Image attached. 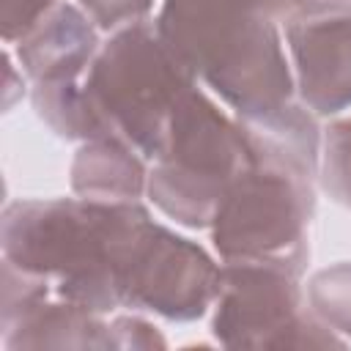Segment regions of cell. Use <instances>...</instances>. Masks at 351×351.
Wrapping results in <instances>:
<instances>
[{"mask_svg":"<svg viewBox=\"0 0 351 351\" xmlns=\"http://www.w3.org/2000/svg\"><path fill=\"white\" fill-rule=\"evenodd\" d=\"M271 22L255 0H167L156 33L247 121L266 123L293 110L291 74Z\"/></svg>","mask_w":351,"mask_h":351,"instance_id":"obj_1","label":"cell"},{"mask_svg":"<svg viewBox=\"0 0 351 351\" xmlns=\"http://www.w3.org/2000/svg\"><path fill=\"white\" fill-rule=\"evenodd\" d=\"M189 74L162 36L145 25L118 33L85 85L99 137H115L156 156L173 112L192 90Z\"/></svg>","mask_w":351,"mask_h":351,"instance_id":"obj_2","label":"cell"},{"mask_svg":"<svg viewBox=\"0 0 351 351\" xmlns=\"http://www.w3.org/2000/svg\"><path fill=\"white\" fill-rule=\"evenodd\" d=\"M258 159L247 129L233 126L195 88L167 126L151 173V197L186 225L214 219L228 186Z\"/></svg>","mask_w":351,"mask_h":351,"instance_id":"obj_3","label":"cell"},{"mask_svg":"<svg viewBox=\"0 0 351 351\" xmlns=\"http://www.w3.org/2000/svg\"><path fill=\"white\" fill-rule=\"evenodd\" d=\"M250 137L258 159L228 186L214 214V241L228 263L288 269L302 258V233L313 206L304 181L310 165L266 145L252 132Z\"/></svg>","mask_w":351,"mask_h":351,"instance_id":"obj_4","label":"cell"},{"mask_svg":"<svg viewBox=\"0 0 351 351\" xmlns=\"http://www.w3.org/2000/svg\"><path fill=\"white\" fill-rule=\"evenodd\" d=\"M304 101L315 112L351 104V16H302L288 25Z\"/></svg>","mask_w":351,"mask_h":351,"instance_id":"obj_5","label":"cell"},{"mask_svg":"<svg viewBox=\"0 0 351 351\" xmlns=\"http://www.w3.org/2000/svg\"><path fill=\"white\" fill-rule=\"evenodd\" d=\"M93 44L96 36L85 16L71 5H60L19 41V60L41 85L71 82L82 63L90 58Z\"/></svg>","mask_w":351,"mask_h":351,"instance_id":"obj_6","label":"cell"},{"mask_svg":"<svg viewBox=\"0 0 351 351\" xmlns=\"http://www.w3.org/2000/svg\"><path fill=\"white\" fill-rule=\"evenodd\" d=\"M74 186L82 195H101L99 200H134L143 186V165L115 137H96L80 151L74 165Z\"/></svg>","mask_w":351,"mask_h":351,"instance_id":"obj_7","label":"cell"},{"mask_svg":"<svg viewBox=\"0 0 351 351\" xmlns=\"http://www.w3.org/2000/svg\"><path fill=\"white\" fill-rule=\"evenodd\" d=\"M324 184L346 206H351V121L335 123L326 132Z\"/></svg>","mask_w":351,"mask_h":351,"instance_id":"obj_8","label":"cell"},{"mask_svg":"<svg viewBox=\"0 0 351 351\" xmlns=\"http://www.w3.org/2000/svg\"><path fill=\"white\" fill-rule=\"evenodd\" d=\"M52 0H3V33L5 38H25L49 8Z\"/></svg>","mask_w":351,"mask_h":351,"instance_id":"obj_9","label":"cell"},{"mask_svg":"<svg viewBox=\"0 0 351 351\" xmlns=\"http://www.w3.org/2000/svg\"><path fill=\"white\" fill-rule=\"evenodd\" d=\"M82 5L101 27H115L145 14L151 0H82Z\"/></svg>","mask_w":351,"mask_h":351,"instance_id":"obj_10","label":"cell"},{"mask_svg":"<svg viewBox=\"0 0 351 351\" xmlns=\"http://www.w3.org/2000/svg\"><path fill=\"white\" fill-rule=\"evenodd\" d=\"M255 3L269 19L288 16L291 22L302 19V16H310V14H318L329 5V0H255Z\"/></svg>","mask_w":351,"mask_h":351,"instance_id":"obj_11","label":"cell"}]
</instances>
